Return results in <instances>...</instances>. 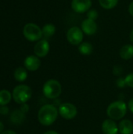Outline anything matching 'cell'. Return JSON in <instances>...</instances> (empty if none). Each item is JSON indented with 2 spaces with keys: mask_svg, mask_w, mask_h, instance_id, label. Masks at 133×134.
Listing matches in <instances>:
<instances>
[{
  "mask_svg": "<svg viewBox=\"0 0 133 134\" xmlns=\"http://www.w3.org/2000/svg\"><path fill=\"white\" fill-rule=\"evenodd\" d=\"M58 115L59 111L54 105L45 104L38 111V119L42 125L49 126L56 122Z\"/></svg>",
  "mask_w": 133,
  "mask_h": 134,
  "instance_id": "obj_1",
  "label": "cell"
},
{
  "mask_svg": "<svg viewBox=\"0 0 133 134\" xmlns=\"http://www.w3.org/2000/svg\"><path fill=\"white\" fill-rule=\"evenodd\" d=\"M127 112V106L122 100L112 102L107 109L108 117L112 120H120L125 117Z\"/></svg>",
  "mask_w": 133,
  "mask_h": 134,
  "instance_id": "obj_2",
  "label": "cell"
},
{
  "mask_svg": "<svg viewBox=\"0 0 133 134\" xmlns=\"http://www.w3.org/2000/svg\"><path fill=\"white\" fill-rule=\"evenodd\" d=\"M42 93L46 98L53 100L59 97L61 94L62 86L57 80L50 79L44 84Z\"/></svg>",
  "mask_w": 133,
  "mask_h": 134,
  "instance_id": "obj_3",
  "label": "cell"
},
{
  "mask_svg": "<svg viewBox=\"0 0 133 134\" xmlns=\"http://www.w3.org/2000/svg\"><path fill=\"white\" fill-rule=\"evenodd\" d=\"M12 96L15 102L19 104H23L31 99L32 96V90L28 86L19 85L13 89Z\"/></svg>",
  "mask_w": 133,
  "mask_h": 134,
  "instance_id": "obj_4",
  "label": "cell"
},
{
  "mask_svg": "<svg viewBox=\"0 0 133 134\" xmlns=\"http://www.w3.org/2000/svg\"><path fill=\"white\" fill-rule=\"evenodd\" d=\"M23 34L24 37L31 42L39 41L43 36L42 29L34 23H28L25 24L23 29Z\"/></svg>",
  "mask_w": 133,
  "mask_h": 134,
  "instance_id": "obj_5",
  "label": "cell"
},
{
  "mask_svg": "<svg viewBox=\"0 0 133 134\" xmlns=\"http://www.w3.org/2000/svg\"><path fill=\"white\" fill-rule=\"evenodd\" d=\"M59 114L60 116L65 119L70 120L76 117L78 114V110L76 106H74L71 103H63L62 104L59 109H58Z\"/></svg>",
  "mask_w": 133,
  "mask_h": 134,
  "instance_id": "obj_6",
  "label": "cell"
},
{
  "mask_svg": "<svg viewBox=\"0 0 133 134\" xmlns=\"http://www.w3.org/2000/svg\"><path fill=\"white\" fill-rule=\"evenodd\" d=\"M67 39L74 46L80 45L83 40V31L78 27H72L67 32Z\"/></svg>",
  "mask_w": 133,
  "mask_h": 134,
  "instance_id": "obj_7",
  "label": "cell"
},
{
  "mask_svg": "<svg viewBox=\"0 0 133 134\" xmlns=\"http://www.w3.org/2000/svg\"><path fill=\"white\" fill-rule=\"evenodd\" d=\"M49 43L47 39L39 40L34 47V53L38 57H45L49 52Z\"/></svg>",
  "mask_w": 133,
  "mask_h": 134,
  "instance_id": "obj_8",
  "label": "cell"
},
{
  "mask_svg": "<svg viewBox=\"0 0 133 134\" xmlns=\"http://www.w3.org/2000/svg\"><path fill=\"white\" fill-rule=\"evenodd\" d=\"M92 5L91 0H72L71 8L78 13H83L88 12Z\"/></svg>",
  "mask_w": 133,
  "mask_h": 134,
  "instance_id": "obj_9",
  "label": "cell"
},
{
  "mask_svg": "<svg viewBox=\"0 0 133 134\" xmlns=\"http://www.w3.org/2000/svg\"><path fill=\"white\" fill-rule=\"evenodd\" d=\"M24 67L27 70L30 71H37L41 66V60L39 57L34 55H30L27 57L24 60Z\"/></svg>",
  "mask_w": 133,
  "mask_h": 134,
  "instance_id": "obj_10",
  "label": "cell"
},
{
  "mask_svg": "<svg viewBox=\"0 0 133 134\" xmlns=\"http://www.w3.org/2000/svg\"><path fill=\"white\" fill-rule=\"evenodd\" d=\"M98 27L95 20L90 19H85L82 23V30L88 35H92L97 31Z\"/></svg>",
  "mask_w": 133,
  "mask_h": 134,
  "instance_id": "obj_11",
  "label": "cell"
},
{
  "mask_svg": "<svg viewBox=\"0 0 133 134\" xmlns=\"http://www.w3.org/2000/svg\"><path fill=\"white\" fill-rule=\"evenodd\" d=\"M102 131L103 134H118L119 130L114 120L106 119L102 124Z\"/></svg>",
  "mask_w": 133,
  "mask_h": 134,
  "instance_id": "obj_12",
  "label": "cell"
},
{
  "mask_svg": "<svg viewBox=\"0 0 133 134\" xmlns=\"http://www.w3.org/2000/svg\"><path fill=\"white\" fill-rule=\"evenodd\" d=\"M118 130L121 134H132L133 133V123L129 119H124L120 122Z\"/></svg>",
  "mask_w": 133,
  "mask_h": 134,
  "instance_id": "obj_13",
  "label": "cell"
},
{
  "mask_svg": "<svg viewBox=\"0 0 133 134\" xmlns=\"http://www.w3.org/2000/svg\"><path fill=\"white\" fill-rule=\"evenodd\" d=\"M120 57L123 60H130L133 57V45L126 44L120 49Z\"/></svg>",
  "mask_w": 133,
  "mask_h": 134,
  "instance_id": "obj_14",
  "label": "cell"
},
{
  "mask_svg": "<svg viewBox=\"0 0 133 134\" xmlns=\"http://www.w3.org/2000/svg\"><path fill=\"white\" fill-rule=\"evenodd\" d=\"M25 114L20 109V110H14L10 115V120L13 124L20 125L23 123L25 120Z\"/></svg>",
  "mask_w": 133,
  "mask_h": 134,
  "instance_id": "obj_15",
  "label": "cell"
},
{
  "mask_svg": "<svg viewBox=\"0 0 133 134\" xmlns=\"http://www.w3.org/2000/svg\"><path fill=\"white\" fill-rule=\"evenodd\" d=\"M42 35L44 36L45 39L50 38L56 32V27L53 24H46L43 26L42 29Z\"/></svg>",
  "mask_w": 133,
  "mask_h": 134,
  "instance_id": "obj_16",
  "label": "cell"
},
{
  "mask_svg": "<svg viewBox=\"0 0 133 134\" xmlns=\"http://www.w3.org/2000/svg\"><path fill=\"white\" fill-rule=\"evenodd\" d=\"M27 71L26 68L23 67H19L17 68L15 71H14V79L17 82H24L27 79Z\"/></svg>",
  "mask_w": 133,
  "mask_h": 134,
  "instance_id": "obj_17",
  "label": "cell"
},
{
  "mask_svg": "<svg viewBox=\"0 0 133 134\" xmlns=\"http://www.w3.org/2000/svg\"><path fill=\"white\" fill-rule=\"evenodd\" d=\"M78 51L81 54L84 56H89L93 52V46L89 42H82L78 46Z\"/></svg>",
  "mask_w": 133,
  "mask_h": 134,
  "instance_id": "obj_18",
  "label": "cell"
},
{
  "mask_svg": "<svg viewBox=\"0 0 133 134\" xmlns=\"http://www.w3.org/2000/svg\"><path fill=\"white\" fill-rule=\"evenodd\" d=\"M13 97L10 92L7 90H0V106H5L7 105Z\"/></svg>",
  "mask_w": 133,
  "mask_h": 134,
  "instance_id": "obj_19",
  "label": "cell"
},
{
  "mask_svg": "<svg viewBox=\"0 0 133 134\" xmlns=\"http://www.w3.org/2000/svg\"><path fill=\"white\" fill-rule=\"evenodd\" d=\"M99 3L103 9H111L118 5V0H99Z\"/></svg>",
  "mask_w": 133,
  "mask_h": 134,
  "instance_id": "obj_20",
  "label": "cell"
},
{
  "mask_svg": "<svg viewBox=\"0 0 133 134\" xmlns=\"http://www.w3.org/2000/svg\"><path fill=\"white\" fill-rule=\"evenodd\" d=\"M98 16H99V14H98V12L96 9L89 10L88 13H87L88 19H90V20H96L98 18Z\"/></svg>",
  "mask_w": 133,
  "mask_h": 134,
  "instance_id": "obj_21",
  "label": "cell"
},
{
  "mask_svg": "<svg viewBox=\"0 0 133 134\" xmlns=\"http://www.w3.org/2000/svg\"><path fill=\"white\" fill-rule=\"evenodd\" d=\"M125 84L126 86L133 88V73L129 74L125 78Z\"/></svg>",
  "mask_w": 133,
  "mask_h": 134,
  "instance_id": "obj_22",
  "label": "cell"
},
{
  "mask_svg": "<svg viewBox=\"0 0 133 134\" xmlns=\"http://www.w3.org/2000/svg\"><path fill=\"white\" fill-rule=\"evenodd\" d=\"M116 84H117V86L118 88H123L126 86L125 84V79H122V78H119L117 82H116Z\"/></svg>",
  "mask_w": 133,
  "mask_h": 134,
  "instance_id": "obj_23",
  "label": "cell"
},
{
  "mask_svg": "<svg viewBox=\"0 0 133 134\" xmlns=\"http://www.w3.org/2000/svg\"><path fill=\"white\" fill-rule=\"evenodd\" d=\"M113 73L115 75H120L122 73V68L120 66H115L113 69Z\"/></svg>",
  "mask_w": 133,
  "mask_h": 134,
  "instance_id": "obj_24",
  "label": "cell"
},
{
  "mask_svg": "<svg viewBox=\"0 0 133 134\" xmlns=\"http://www.w3.org/2000/svg\"><path fill=\"white\" fill-rule=\"evenodd\" d=\"M9 113V108L5 105V106H1L0 108V114L2 115H7Z\"/></svg>",
  "mask_w": 133,
  "mask_h": 134,
  "instance_id": "obj_25",
  "label": "cell"
},
{
  "mask_svg": "<svg viewBox=\"0 0 133 134\" xmlns=\"http://www.w3.org/2000/svg\"><path fill=\"white\" fill-rule=\"evenodd\" d=\"M20 110L24 113V114H26L27 112H28V111H29V106L25 103V104H21V106H20Z\"/></svg>",
  "mask_w": 133,
  "mask_h": 134,
  "instance_id": "obj_26",
  "label": "cell"
},
{
  "mask_svg": "<svg viewBox=\"0 0 133 134\" xmlns=\"http://www.w3.org/2000/svg\"><path fill=\"white\" fill-rule=\"evenodd\" d=\"M128 107H129V108L130 111L133 113V98H132V99L129 101Z\"/></svg>",
  "mask_w": 133,
  "mask_h": 134,
  "instance_id": "obj_27",
  "label": "cell"
},
{
  "mask_svg": "<svg viewBox=\"0 0 133 134\" xmlns=\"http://www.w3.org/2000/svg\"><path fill=\"white\" fill-rule=\"evenodd\" d=\"M129 13L131 14V16H133V2H132L130 3V5H129Z\"/></svg>",
  "mask_w": 133,
  "mask_h": 134,
  "instance_id": "obj_28",
  "label": "cell"
},
{
  "mask_svg": "<svg viewBox=\"0 0 133 134\" xmlns=\"http://www.w3.org/2000/svg\"><path fill=\"white\" fill-rule=\"evenodd\" d=\"M0 134H16V133L13 130H5Z\"/></svg>",
  "mask_w": 133,
  "mask_h": 134,
  "instance_id": "obj_29",
  "label": "cell"
},
{
  "mask_svg": "<svg viewBox=\"0 0 133 134\" xmlns=\"http://www.w3.org/2000/svg\"><path fill=\"white\" fill-rule=\"evenodd\" d=\"M44 134H59L56 131H53V130H49V131H47L45 132Z\"/></svg>",
  "mask_w": 133,
  "mask_h": 134,
  "instance_id": "obj_30",
  "label": "cell"
},
{
  "mask_svg": "<svg viewBox=\"0 0 133 134\" xmlns=\"http://www.w3.org/2000/svg\"><path fill=\"white\" fill-rule=\"evenodd\" d=\"M3 130H4V125L2 122H0V133L3 132Z\"/></svg>",
  "mask_w": 133,
  "mask_h": 134,
  "instance_id": "obj_31",
  "label": "cell"
},
{
  "mask_svg": "<svg viewBox=\"0 0 133 134\" xmlns=\"http://www.w3.org/2000/svg\"><path fill=\"white\" fill-rule=\"evenodd\" d=\"M130 41L132 42V43L133 44V29L132 30L131 33H130Z\"/></svg>",
  "mask_w": 133,
  "mask_h": 134,
  "instance_id": "obj_32",
  "label": "cell"
}]
</instances>
